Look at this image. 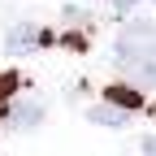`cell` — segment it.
I'll return each instance as SVG.
<instances>
[{
  "label": "cell",
  "mask_w": 156,
  "mask_h": 156,
  "mask_svg": "<svg viewBox=\"0 0 156 156\" xmlns=\"http://www.w3.org/2000/svg\"><path fill=\"white\" fill-rule=\"evenodd\" d=\"M117 52L122 56H147L156 61V22H143V17H134L117 30Z\"/></svg>",
  "instance_id": "cell-1"
},
{
  "label": "cell",
  "mask_w": 156,
  "mask_h": 156,
  "mask_svg": "<svg viewBox=\"0 0 156 156\" xmlns=\"http://www.w3.org/2000/svg\"><path fill=\"white\" fill-rule=\"evenodd\" d=\"M122 78L134 87V91H147V87H156V61H147V56H122Z\"/></svg>",
  "instance_id": "cell-2"
},
{
  "label": "cell",
  "mask_w": 156,
  "mask_h": 156,
  "mask_svg": "<svg viewBox=\"0 0 156 156\" xmlns=\"http://www.w3.org/2000/svg\"><path fill=\"white\" fill-rule=\"evenodd\" d=\"M9 122H13L17 130L39 126V122H44V100H35V95H17L13 108H9Z\"/></svg>",
  "instance_id": "cell-3"
},
{
  "label": "cell",
  "mask_w": 156,
  "mask_h": 156,
  "mask_svg": "<svg viewBox=\"0 0 156 156\" xmlns=\"http://www.w3.org/2000/svg\"><path fill=\"white\" fill-rule=\"evenodd\" d=\"M44 44V35H39V26H13L9 35H5V52H13V56H22V52H30V48H39Z\"/></svg>",
  "instance_id": "cell-4"
},
{
  "label": "cell",
  "mask_w": 156,
  "mask_h": 156,
  "mask_svg": "<svg viewBox=\"0 0 156 156\" xmlns=\"http://www.w3.org/2000/svg\"><path fill=\"white\" fill-rule=\"evenodd\" d=\"M104 100H108V104H117V108H126V113L143 108V95L134 91L130 83H117V87H108V91H104Z\"/></svg>",
  "instance_id": "cell-5"
},
{
  "label": "cell",
  "mask_w": 156,
  "mask_h": 156,
  "mask_svg": "<svg viewBox=\"0 0 156 156\" xmlns=\"http://www.w3.org/2000/svg\"><path fill=\"white\" fill-rule=\"evenodd\" d=\"M91 122H95V126H126L130 113L117 108V104H95V108H91Z\"/></svg>",
  "instance_id": "cell-6"
},
{
  "label": "cell",
  "mask_w": 156,
  "mask_h": 156,
  "mask_svg": "<svg viewBox=\"0 0 156 156\" xmlns=\"http://www.w3.org/2000/svg\"><path fill=\"white\" fill-rule=\"evenodd\" d=\"M13 91H17V78H13V74H0V104H13V100H9Z\"/></svg>",
  "instance_id": "cell-7"
},
{
  "label": "cell",
  "mask_w": 156,
  "mask_h": 156,
  "mask_svg": "<svg viewBox=\"0 0 156 156\" xmlns=\"http://www.w3.org/2000/svg\"><path fill=\"white\" fill-rule=\"evenodd\" d=\"M139 156H156V134H147V139H143V147H139Z\"/></svg>",
  "instance_id": "cell-8"
},
{
  "label": "cell",
  "mask_w": 156,
  "mask_h": 156,
  "mask_svg": "<svg viewBox=\"0 0 156 156\" xmlns=\"http://www.w3.org/2000/svg\"><path fill=\"white\" fill-rule=\"evenodd\" d=\"M113 5H117V9H130V5H134V0H113Z\"/></svg>",
  "instance_id": "cell-9"
}]
</instances>
